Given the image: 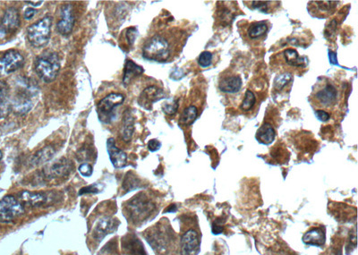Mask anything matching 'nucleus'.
<instances>
[{
    "label": "nucleus",
    "mask_w": 358,
    "mask_h": 255,
    "mask_svg": "<svg viewBox=\"0 0 358 255\" xmlns=\"http://www.w3.org/2000/svg\"><path fill=\"white\" fill-rule=\"evenodd\" d=\"M311 98L317 108L329 109L338 103L339 91L333 82L328 79H323L322 82L316 85Z\"/></svg>",
    "instance_id": "1"
},
{
    "label": "nucleus",
    "mask_w": 358,
    "mask_h": 255,
    "mask_svg": "<svg viewBox=\"0 0 358 255\" xmlns=\"http://www.w3.org/2000/svg\"><path fill=\"white\" fill-rule=\"evenodd\" d=\"M36 74L43 81L51 82L58 76L60 69V60L55 52H45L36 59Z\"/></svg>",
    "instance_id": "2"
},
{
    "label": "nucleus",
    "mask_w": 358,
    "mask_h": 255,
    "mask_svg": "<svg viewBox=\"0 0 358 255\" xmlns=\"http://www.w3.org/2000/svg\"><path fill=\"white\" fill-rule=\"evenodd\" d=\"M170 44L161 35H155L152 37L144 44L143 49L144 58L156 62L167 61L170 56Z\"/></svg>",
    "instance_id": "3"
},
{
    "label": "nucleus",
    "mask_w": 358,
    "mask_h": 255,
    "mask_svg": "<svg viewBox=\"0 0 358 255\" xmlns=\"http://www.w3.org/2000/svg\"><path fill=\"white\" fill-rule=\"evenodd\" d=\"M51 25L52 17L47 16L28 28L27 39L31 46L42 48L49 42L51 38Z\"/></svg>",
    "instance_id": "4"
},
{
    "label": "nucleus",
    "mask_w": 358,
    "mask_h": 255,
    "mask_svg": "<svg viewBox=\"0 0 358 255\" xmlns=\"http://www.w3.org/2000/svg\"><path fill=\"white\" fill-rule=\"evenodd\" d=\"M154 208L155 205L151 200L144 194H140L127 202L126 214L132 222L137 223L147 219Z\"/></svg>",
    "instance_id": "5"
},
{
    "label": "nucleus",
    "mask_w": 358,
    "mask_h": 255,
    "mask_svg": "<svg viewBox=\"0 0 358 255\" xmlns=\"http://www.w3.org/2000/svg\"><path fill=\"white\" fill-rule=\"evenodd\" d=\"M125 97L120 93H110L97 105L98 117L103 124H110L115 117V109L124 103Z\"/></svg>",
    "instance_id": "6"
},
{
    "label": "nucleus",
    "mask_w": 358,
    "mask_h": 255,
    "mask_svg": "<svg viewBox=\"0 0 358 255\" xmlns=\"http://www.w3.org/2000/svg\"><path fill=\"white\" fill-rule=\"evenodd\" d=\"M24 213V205L15 196L8 195L0 200V222H11Z\"/></svg>",
    "instance_id": "7"
},
{
    "label": "nucleus",
    "mask_w": 358,
    "mask_h": 255,
    "mask_svg": "<svg viewBox=\"0 0 358 255\" xmlns=\"http://www.w3.org/2000/svg\"><path fill=\"white\" fill-rule=\"evenodd\" d=\"M24 64V58L19 51L11 50L0 58V75H8L22 68Z\"/></svg>",
    "instance_id": "8"
},
{
    "label": "nucleus",
    "mask_w": 358,
    "mask_h": 255,
    "mask_svg": "<svg viewBox=\"0 0 358 255\" xmlns=\"http://www.w3.org/2000/svg\"><path fill=\"white\" fill-rule=\"evenodd\" d=\"M19 26V12L15 8H8L0 22V38L15 32Z\"/></svg>",
    "instance_id": "9"
},
{
    "label": "nucleus",
    "mask_w": 358,
    "mask_h": 255,
    "mask_svg": "<svg viewBox=\"0 0 358 255\" xmlns=\"http://www.w3.org/2000/svg\"><path fill=\"white\" fill-rule=\"evenodd\" d=\"M72 169H73V165L70 160L66 159V158H62L43 170V173L45 174L46 178L54 179V178H66L70 175Z\"/></svg>",
    "instance_id": "10"
},
{
    "label": "nucleus",
    "mask_w": 358,
    "mask_h": 255,
    "mask_svg": "<svg viewBox=\"0 0 358 255\" xmlns=\"http://www.w3.org/2000/svg\"><path fill=\"white\" fill-rule=\"evenodd\" d=\"M200 237L198 233L190 229L184 234L181 239L182 255H197L200 251Z\"/></svg>",
    "instance_id": "11"
},
{
    "label": "nucleus",
    "mask_w": 358,
    "mask_h": 255,
    "mask_svg": "<svg viewBox=\"0 0 358 255\" xmlns=\"http://www.w3.org/2000/svg\"><path fill=\"white\" fill-rule=\"evenodd\" d=\"M74 25V10L71 5H64L61 9V19L57 24V30L63 36L70 34Z\"/></svg>",
    "instance_id": "12"
},
{
    "label": "nucleus",
    "mask_w": 358,
    "mask_h": 255,
    "mask_svg": "<svg viewBox=\"0 0 358 255\" xmlns=\"http://www.w3.org/2000/svg\"><path fill=\"white\" fill-rule=\"evenodd\" d=\"M243 81L238 74L233 73H228L222 74L218 81V88L222 93H238L242 88Z\"/></svg>",
    "instance_id": "13"
},
{
    "label": "nucleus",
    "mask_w": 358,
    "mask_h": 255,
    "mask_svg": "<svg viewBox=\"0 0 358 255\" xmlns=\"http://www.w3.org/2000/svg\"><path fill=\"white\" fill-rule=\"evenodd\" d=\"M163 90L156 86H150L143 91L138 99V103L145 109H152V104L163 99Z\"/></svg>",
    "instance_id": "14"
},
{
    "label": "nucleus",
    "mask_w": 358,
    "mask_h": 255,
    "mask_svg": "<svg viewBox=\"0 0 358 255\" xmlns=\"http://www.w3.org/2000/svg\"><path fill=\"white\" fill-rule=\"evenodd\" d=\"M107 151H108L109 159H110V161L112 163L114 167L122 168V167L126 166L127 155L124 151H121L119 148L116 146L115 140L113 138H109L108 140Z\"/></svg>",
    "instance_id": "15"
},
{
    "label": "nucleus",
    "mask_w": 358,
    "mask_h": 255,
    "mask_svg": "<svg viewBox=\"0 0 358 255\" xmlns=\"http://www.w3.org/2000/svg\"><path fill=\"white\" fill-rule=\"evenodd\" d=\"M19 201L22 204H26L31 207H40L48 202V196L43 193H32L24 191L20 193Z\"/></svg>",
    "instance_id": "16"
},
{
    "label": "nucleus",
    "mask_w": 358,
    "mask_h": 255,
    "mask_svg": "<svg viewBox=\"0 0 358 255\" xmlns=\"http://www.w3.org/2000/svg\"><path fill=\"white\" fill-rule=\"evenodd\" d=\"M133 132H135V118L132 112L127 109L124 113L122 128H121V136L123 141H125V143H129L132 140Z\"/></svg>",
    "instance_id": "17"
},
{
    "label": "nucleus",
    "mask_w": 358,
    "mask_h": 255,
    "mask_svg": "<svg viewBox=\"0 0 358 255\" xmlns=\"http://www.w3.org/2000/svg\"><path fill=\"white\" fill-rule=\"evenodd\" d=\"M12 109V103L9 99V88L4 81H0V118L8 116Z\"/></svg>",
    "instance_id": "18"
},
{
    "label": "nucleus",
    "mask_w": 358,
    "mask_h": 255,
    "mask_svg": "<svg viewBox=\"0 0 358 255\" xmlns=\"http://www.w3.org/2000/svg\"><path fill=\"white\" fill-rule=\"evenodd\" d=\"M144 72L143 66L137 65V63L133 62L132 60H126L125 70H124V75H123L124 84L128 85L132 81V79L140 76Z\"/></svg>",
    "instance_id": "19"
},
{
    "label": "nucleus",
    "mask_w": 358,
    "mask_h": 255,
    "mask_svg": "<svg viewBox=\"0 0 358 255\" xmlns=\"http://www.w3.org/2000/svg\"><path fill=\"white\" fill-rule=\"evenodd\" d=\"M304 244L315 246H322L325 242V233L323 228H312L303 236Z\"/></svg>",
    "instance_id": "20"
},
{
    "label": "nucleus",
    "mask_w": 358,
    "mask_h": 255,
    "mask_svg": "<svg viewBox=\"0 0 358 255\" xmlns=\"http://www.w3.org/2000/svg\"><path fill=\"white\" fill-rule=\"evenodd\" d=\"M275 136H276V134H275V130L273 128V125L268 123H265L258 129L256 138L260 143L268 145L274 141Z\"/></svg>",
    "instance_id": "21"
},
{
    "label": "nucleus",
    "mask_w": 358,
    "mask_h": 255,
    "mask_svg": "<svg viewBox=\"0 0 358 255\" xmlns=\"http://www.w3.org/2000/svg\"><path fill=\"white\" fill-rule=\"evenodd\" d=\"M268 30V22H265V21L253 22L251 23V25L247 30V35L251 39H261L267 33Z\"/></svg>",
    "instance_id": "22"
},
{
    "label": "nucleus",
    "mask_w": 358,
    "mask_h": 255,
    "mask_svg": "<svg viewBox=\"0 0 358 255\" xmlns=\"http://www.w3.org/2000/svg\"><path fill=\"white\" fill-rule=\"evenodd\" d=\"M115 228L113 220L110 219H103L98 222L97 226L94 228V235L97 240H101L109 232L113 231Z\"/></svg>",
    "instance_id": "23"
},
{
    "label": "nucleus",
    "mask_w": 358,
    "mask_h": 255,
    "mask_svg": "<svg viewBox=\"0 0 358 255\" xmlns=\"http://www.w3.org/2000/svg\"><path fill=\"white\" fill-rule=\"evenodd\" d=\"M55 154V150L51 146L43 148L42 150L36 152L31 159V166H39L40 164L51 160Z\"/></svg>",
    "instance_id": "24"
},
{
    "label": "nucleus",
    "mask_w": 358,
    "mask_h": 255,
    "mask_svg": "<svg viewBox=\"0 0 358 255\" xmlns=\"http://www.w3.org/2000/svg\"><path fill=\"white\" fill-rule=\"evenodd\" d=\"M199 115L198 108L195 105H190L184 109L179 118V123L183 125H190L195 122Z\"/></svg>",
    "instance_id": "25"
},
{
    "label": "nucleus",
    "mask_w": 358,
    "mask_h": 255,
    "mask_svg": "<svg viewBox=\"0 0 358 255\" xmlns=\"http://www.w3.org/2000/svg\"><path fill=\"white\" fill-rule=\"evenodd\" d=\"M282 55L284 57L285 62L288 66H294V67H301L304 66L303 58H300L297 51L295 50L288 49L283 52Z\"/></svg>",
    "instance_id": "26"
},
{
    "label": "nucleus",
    "mask_w": 358,
    "mask_h": 255,
    "mask_svg": "<svg viewBox=\"0 0 358 255\" xmlns=\"http://www.w3.org/2000/svg\"><path fill=\"white\" fill-rule=\"evenodd\" d=\"M256 103V97L254 95V93L247 90L245 92V98L242 101L241 109L244 111H250L252 108L254 107V105Z\"/></svg>",
    "instance_id": "27"
},
{
    "label": "nucleus",
    "mask_w": 358,
    "mask_h": 255,
    "mask_svg": "<svg viewBox=\"0 0 358 255\" xmlns=\"http://www.w3.org/2000/svg\"><path fill=\"white\" fill-rule=\"evenodd\" d=\"M127 249L130 251L131 255H147L144 251V246L142 245V243L139 242V240H129Z\"/></svg>",
    "instance_id": "28"
},
{
    "label": "nucleus",
    "mask_w": 358,
    "mask_h": 255,
    "mask_svg": "<svg viewBox=\"0 0 358 255\" xmlns=\"http://www.w3.org/2000/svg\"><path fill=\"white\" fill-rule=\"evenodd\" d=\"M212 61H213V55L210 51H203L199 56L198 65L203 68L210 67L212 64Z\"/></svg>",
    "instance_id": "29"
},
{
    "label": "nucleus",
    "mask_w": 358,
    "mask_h": 255,
    "mask_svg": "<svg viewBox=\"0 0 358 255\" xmlns=\"http://www.w3.org/2000/svg\"><path fill=\"white\" fill-rule=\"evenodd\" d=\"M292 81V75L289 74H281L277 76L274 81V86L278 91L283 89L286 85Z\"/></svg>",
    "instance_id": "30"
},
{
    "label": "nucleus",
    "mask_w": 358,
    "mask_h": 255,
    "mask_svg": "<svg viewBox=\"0 0 358 255\" xmlns=\"http://www.w3.org/2000/svg\"><path fill=\"white\" fill-rule=\"evenodd\" d=\"M274 2H270V1H252V7L253 8H256L260 11L263 13H268L271 10V8L273 7Z\"/></svg>",
    "instance_id": "31"
},
{
    "label": "nucleus",
    "mask_w": 358,
    "mask_h": 255,
    "mask_svg": "<svg viewBox=\"0 0 358 255\" xmlns=\"http://www.w3.org/2000/svg\"><path fill=\"white\" fill-rule=\"evenodd\" d=\"M177 108H178V101L177 100L171 101V102L164 103L162 106V109L167 115H174L177 111Z\"/></svg>",
    "instance_id": "32"
},
{
    "label": "nucleus",
    "mask_w": 358,
    "mask_h": 255,
    "mask_svg": "<svg viewBox=\"0 0 358 255\" xmlns=\"http://www.w3.org/2000/svg\"><path fill=\"white\" fill-rule=\"evenodd\" d=\"M126 178H125V182H124V188H125V190H127V191H130V190H132V189H136L137 187H136V183H137V177H133V176H132V177H129V176H125Z\"/></svg>",
    "instance_id": "33"
},
{
    "label": "nucleus",
    "mask_w": 358,
    "mask_h": 255,
    "mask_svg": "<svg viewBox=\"0 0 358 255\" xmlns=\"http://www.w3.org/2000/svg\"><path fill=\"white\" fill-rule=\"evenodd\" d=\"M125 36H126V39H127V42H128L129 45H130V46H132V45H133V43L136 41V39H137V28H128V29L126 30Z\"/></svg>",
    "instance_id": "34"
},
{
    "label": "nucleus",
    "mask_w": 358,
    "mask_h": 255,
    "mask_svg": "<svg viewBox=\"0 0 358 255\" xmlns=\"http://www.w3.org/2000/svg\"><path fill=\"white\" fill-rule=\"evenodd\" d=\"M78 170H79V172L81 173L82 176L86 177V178L91 177V176L93 175V171H94L93 166H91L89 163H82V164H81L80 166H79Z\"/></svg>",
    "instance_id": "35"
},
{
    "label": "nucleus",
    "mask_w": 358,
    "mask_h": 255,
    "mask_svg": "<svg viewBox=\"0 0 358 255\" xmlns=\"http://www.w3.org/2000/svg\"><path fill=\"white\" fill-rule=\"evenodd\" d=\"M316 116H317V118L321 120V121H323V122H326V121L330 119V117H331V115H330L327 111L323 110V109H318V110H316Z\"/></svg>",
    "instance_id": "36"
},
{
    "label": "nucleus",
    "mask_w": 358,
    "mask_h": 255,
    "mask_svg": "<svg viewBox=\"0 0 358 255\" xmlns=\"http://www.w3.org/2000/svg\"><path fill=\"white\" fill-rule=\"evenodd\" d=\"M100 192L99 190V187H98L97 184H94L93 186H86V187H83L80 191V194H84V193H98Z\"/></svg>",
    "instance_id": "37"
},
{
    "label": "nucleus",
    "mask_w": 358,
    "mask_h": 255,
    "mask_svg": "<svg viewBox=\"0 0 358 255\" xmlns=\"http://www.w3.org/2000/svg\"><path fill=\"white\" fill-rule=\"evenodd\" d=\"M161 146V143L158 140L152 139L150 140L148 143V149L151 151H158Z\"/></svg>",
    "instance_id": "38"
},
{
    "label": "nucleus",
    "mask_w": 358,
    "mask_h": 255,
    "mask_svg": "<svg viewBox=\"0 0 358 255\" xmlns=\"http://www.w3.org/2000/svg\"><path fill=\"white\" fill-rule=\"evenodd\" d=\"M36 14H37V10L34 8H27L24 12V18L26 20H31Z\"/></svg>",
    "instance_id": "39"
},
{
    "label": "nucleus",
    "mask_w": 358,
    "mask_h": 255,
    "mask_svg": "<svg viewBox=\"0 0 358 255\" xmlns=\"http://www.w3.org/2000/svg\"><path fill=\"white\" fill-rule=\"evenodd\" d=\"M329 58H330V60H331V64L333 65H337L338 64V59H337V55L333 51H330L329 52Z\"/></svg>",
    "instance_id": "40"
},
{
    "label": "nucleus",
    "mask_w": 358,
    "mask_h": 255,
    "mask_svg": "<svg viewBox=\"0 0 358 255\" xmlns=\"http://www.w3.org/2000/svg\"><path fill=\"white\" fill-rule=\"evenodd\" d=\"M25 3L31 4L33 7H39V6L42 4L43 1H25Z\"/></svg>",
    "instance_id": "41"
},
{
    "label": "nucleus",
    "mask_w": 358,
    "mask_h": 255,
    "mask_svg": "<svg viewBox=\"0 0 358 255\" xmlns=\"http://www.w3.org/2000/svg\"><path fill=\"white\" fill-rule=\"evenodd\" d=\"M1 158H2V152L0 151V159H1Z\"/></svg>",
    "instance_id": "42"
}]
</instances>
